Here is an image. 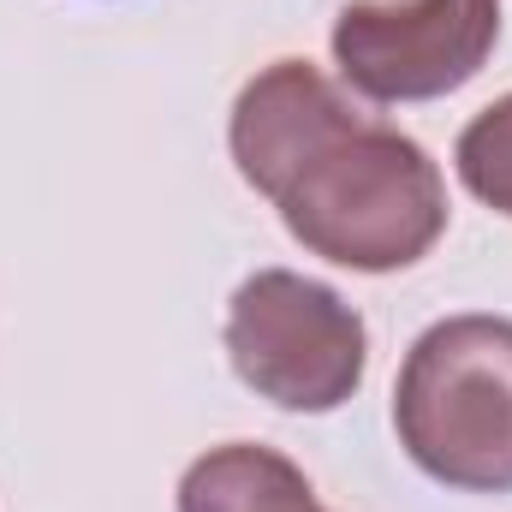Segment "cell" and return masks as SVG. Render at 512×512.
I'll return each mask as SVG.
<instances>
[{
    "label": "cell",
    "mask_w": 512,
    "mask_h": 512,
    "mask_svg": "<svg viewBox=\"0 0 512 512\" xmlns=\"http://www.w3.org/2000/svg\"><path fill=\"white\" fill-rule=\"evenodd\" d=\"M233 161L310 256L393 274L447 233V185L417 137L364 120L310 60L262 66L233 102Z\"/></svg>",
    "instance_id": "6da1fadb"
},
{
    "label": "cell",
    "mask_w": 512,
    "mask_h": 512,
    "mask_svg": "<svg viewBox=\"0 0 512 512\" xmlns=\"http://www.w3.org/2000/svg\"><path fill=\"white\" fill-rule=\"evenodd\" d=\"M393 429L423 477L459 495H512V322L423 328L393 382Z\"/></svg>",
    "instance_id": "7a4b0ae2"
},
{
    "label": "cell",
    "mask_w": 512,
    "mask_h": 512,
    "mask_svg": "<svg viewBox=\"0 0 512 512\" xmlns=\"http://www.w3.org/2000/svg\"><path fill=\"white\" fill-rule=\"evenodd\" d=\"M227 358L256 399L322 417L358 393L370 334L334 286L292 268H256L227 304Z\"/></svg>",
    "instance_id": "3957f363"
},
{
    "label": "cell",
    "mask_w": 512,
    "mask_h": 512,
    "mask_svg": "<svg viewBox=\"0 0 512 512\" xmlns=\"http://www.w3.org/2000/svg\"><path fill=\"white\" fill-rule=\"evenodd\" d=\"M501 42V0H346L334 66L370 102H435L465 90Z\"/></svg>",
    "instance_id": "277c9868"
},
{
    "label": "cell",
    "mask_w": 512,
    "mask_h": 512,
    "mask_svg": "<svg viewBox=\"0 0 512 512\" xmlns=\"http://www.w3.org/2000/svg\"><path fill=\"white\" fill-rule=\"evenodd\" d=\"M304 495H316L310 477L256 441H227L179 477V512H280Z\"/></svg>",
    "instance_id": "5b68a950"
},
{
    "label": "cell",
    "mask_w": 512,
    "mask_h": 512,
    "mask_svg": "<svg viewBox=\"0 0 512 512\" xmlns=\"http://www.w3.org/2000/svg\"><path fill=\"white\" fill-rule=\"evenodd\" d=\"M453 167L477 203L512 221V96L489 102L453 143Z\"/></svg>",
    "instance_id": "8992f818"
},
{
    "label": "cell",
    "mask_w": 512,
    "mask_h": 512,
    "mask_svg": "<svg viewBox=\"0 0 512 512\" xmlns=\"http://www.w3.org/2000/svg\"><path fill=\"white\" fill-rule=\"evenodd\" d=\"M280 512H328V507H322L316 495H304V501H292V507H280Z\"/></svg>",
    "instance_id": "52a82bcc"
}]
</instances>
